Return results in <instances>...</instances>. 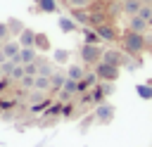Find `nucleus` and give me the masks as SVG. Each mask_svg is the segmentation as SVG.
I'll return each mask as SVG.
<instances>
[{
  "label": "nucleus",
  "instance_id": "27",
  "mask_svg": "<svg viewBox=\"0 0 152 147\" xmlns=\"http://www.w3.org/2000/svg\"><path fill=\"white\" fill-rule=\"evenodd\" d=\"M69 7H88L90 5V0H64Z\"/></svg>",
  "mask_w": 152,
  "mask_h": 147
},
{
  "label": "nucleus",
  "instance_id": "24",
  "mask_svg": "<svg viewBox=\"0 0 152 147\" xmlns=\"http://www.w3.org/2000/svg\"><path fill=\"white\" fill-rule=\"evenodd\" d=\"M69 55H71L69 50H55V55H52V57H55V62H57V64H66V62H69Z\"/></svg>",
  "mask_w": 152,
  "mask_h": 147
},
{
  "label": "nucleus",
  "instance_id": "8",
  "mask_svg": "<svg viewBox=\"0 0 152 147\" xmlns=\"http://www.w3.org/2000/svg\"><path fill=\"white\" fill-rule=\"evenodd\" d=\"M14 59H19L21 64H33V62L38 59V50H36V47H21Z\"/></svg>",
  "mask_w": 152,
  "mask_h": 147
},
{
  "label": "nucleus",
  "instance_id": "1",
  "mask_svg": "<svg viewBox=\"0 0 152 147\" xmlns=\"http://www.w3.org/2000/svg\"><path fill=\"white\" fill-rule=\"evenodd\" d=\"M121 50L128 55V57H138V55H142L145 50H147V40H145V36L142 33H135V31H124L121 33Z\"/></svg>",
  "mask_w": 152,
  "mask_h": 147
},
{
  "label": "nucleus",
  "instance_id": "30",
  "mask_svg": "<svg viewBox=\"0 0 152 147\" xmlns=\"http://www.w3.org/2000/svg\"><path fill=\"white\" fill-rule=\"evenodd\" d=\"M145 83H150V85H152V78H147V81H145Z\"/></svg>",
  "mask_w": 152,
  "mask_h": 147
},
{
  "label": "nucleus",
  "instance_id": "25",
  "mask_svg": "<svg viewBox=\"0 0 152 147\" xmlns=\"http://www.w3.org/2000/svg\"><path fill=\"white\" fill-rule=\"evenodd\" d=\"M33 83H36V76H31V74H26V76L19 81V85H21L24 90H33Z\"/></svg>",
  "mask_w": 152,
  "mask_h": 147
},
{
  "label": "nucleus",
  "instance_id": "18",
  "mask_svg": "<svg viewBox=\"0 0 152 147\" xmlns=\"http://www.w3.org/2000/svg\"><path fill=\"white\" fill-rule=\"evenodd\" d=\"M7 26H10V36H19L26 26H24V21L21 19H17V17H10L7 19Z\"/></svg>",
  "mask_w": 152,
  "mask_h": 147
},
{
  "label": "nucleus",
  "instance_id": "28",
  "mask_svg": "<svg viewBox=\"0 0 152 147\" xmlns=\"http://www.w3.org/2000/svg\"><path fill=\"white\" fill-rule=\"evenodd\" d=\"M12 83H14V81H12L10 76H2V78H0V92H5V90L12 85Z\"/></svg>",
  "mask_w": 152,
  "mask_h": 147
},
{
  "label": "nucleus",
  "instance_id": "21",
  "mask_svg": "<svg viewBox=\"0 0 152 147\" xmlns=\"http://www.w3.org/2000/svg\"><path fill=\"white\" fill-rule=\"evenodd\" d=\"M64 81H66V74H62V71H55L52 76H50V83H52V90H62V85H64Z\"/></svg>",
  "mask_w": 152,
  "mask_h": 147
},
{
  "label": "nucleus",
  "instance_id": "26",
  "mask_svg": "<svg viewBox=\"0 0 152 147\" xmlns=\"http://www.w3.org/2000/svg\"><path fill=\"white\" fill-rule=\"evenodd\" d=\"M10 38V26L7 21H0V40H7Z\"/></svg>",
  "mask_w": 152,
  "mask_h": 147
},
{
  "label": "nucleus",
  "instance_id": "14",
  "mask_svg": "<svg viewBox=\"0 0 152 147\" xmlns=\"http://www.w3.org/2000/svg\"><path fill=\"white\" fill-rule=\"evenodd\" d=\"M59 95H62V97L78 95V81H71V78H66V81H64V85H62V90H59Z\"/></svg>",
  "mask_w": 152,
  "mask_h": 147
},
{
  "label": "nucleus",
  "instance_id": "12",
  "mask_svg": "<svg viewBox=\"0 0 152 147\" xmlns=\"http://www.w3.org/2000/svg\"><path fill=\"white\" fill-rule=\"evenodd\" d=\"M140 7H142V0H126V2H121V12H124V14H128V17L138 14V12H140Z\"/></svg>",
  "mask_w": 152,
  "mask_h": 147
},
{
  "label": "nucleus",
  "instance_id": "3",
  "mask_svg": "<svg viewBox=\"0 0 152 147\" xmlns=\"http://www.w3.org/2000/svg\"><path fill=\"white\" fill-rule=\"evenodd\" d=\"M93 69H95V76H97L102 83H114V81L119 78V66H114V64L100 62V64H95Z\"/></svg>",
  "mask_w": 152,
  "mask_h": 147
},
{
  "label": "nucleus",
  "instance_id": "17",
  "mask_svg": "<svg viewBox=\"0 0 152 147\" xmlns=\"http://www.w3.org/2000/svg\"><path fill=\"white\" fill-rule=\"evenodd\" d=\"M36 7H38V12H45V14H52V12L59 9L57 7V0H38Z\"/></svg>",
  "mask_w": 152,
  "mask_h": 147
},
{
  "label": "nucleus",
  "instance_id": "10",
  "mask_svg": "<svg viewBox=\"0 0 152 147\" xmlns=\"http://www.w3.org/2000/svg\"><path fill=\"white\" fill-rule=\"evenodd\" d=\"M17 40H19L21 47H33V43H36V31H33V28H24V31L17 36Z\"/></svg>",
  "mask_w": 152,
  "mask_h": 147
},
{
  "label": "nucleus",
  "instance_id": "15",
  "mask_svg": "<svg viewBox=\"0 0 152 147\" xmlns=\"http://www.w3.org/2000/svg\"><path fill=\"white\" fill-rule=\"evenodd\" d=\"M33 47H36L38 52H50V38H48L45 33H38V31H36V43H33Z\"/></svg>",
  "mask_w": 152,
  "mask_h": 147
},
{
  "label": "nucleus",
  "instance_id": "19",
  "mask_svg": "<svg viewBox=\"0 0 152 147\" xmlns=\"http://www.w3.org/2000/svg\"><path fill=\"white\" fill-rule=\"evenodd\" d=\"M36 64H38V74H36V76H52V74H55L52 64H50V62H45L43 57H38V59H36Z\"/></svg>",
  "mask_w": 152,
  "mask_h": 147
},
{
  "label": "nucleus",
  "instance_id": "5",
  "mask_svg": "<svg viewBox=\"0 0 152 147\" xmlns=\"http://www.w3.org/2000/svg\"><path fill=\"white\" fill-rule=\"evenodd\" d=\"M102 62L114 64V66H121V64H128V55H126L124 50H114V47H109V50L102 52Z\"/></svg>",
  "mask_w": 152,
  "mask_h": 147
},
{
  "label": "nucleus",
  "instance_id": "22",
  "mask_svg": "<svg viewBox=\"0 0 152 147\" xmlns=\"http://www.w3.org/2000/svg\"><path fill=\"white\" fill-rule=\"evenodd\" d=\"M135 92L140 100H152V85L150 83H138L135 85Z\"/></svg>",
  "mask_w": 152,
  "mask_h": 147
},
{
  "label": "nucleus",
  "instance_id": "29",
  "mask_svg": "<svg viewBox=\"0 0 152 147\" xmlns=\"http://www.w3.org/2000/svg\"><path fill=\"white\" fill-rule=\"evenodd\" d=\"M114 2H119V5H121V2H126V0H114Z\"/></svg>",
  "mask_w": 152,
  "mask_h": 147
},
{
  "label": "nucleus",
  "instance_id": "11",
  "mask_svg": "<svg viewBox=\"0 0 152 147\" xmlns=\"http://www.w3.org/2000/svg\"><path fill=\"white\" fill-rule=\"evenodd\" d=\"M57 26H59L62 33H74V31L78 28V24H76L71 17H59V19H57Z\"/></svg>",
  "mask_w": 152,
  "mask_h": 147
},
{
  "label": "nucleus",
  "instance_id": "16",
  "mask_svg": "<svg viewBox=\"0 0 152 147\" xmlns=\"http://www.w3.org/2000/svg\"><path fill=\"white\" fill-rule=\"evenodd\" d=\"M33 90H40V92H50V90H52V83H50V76H36V83H33Z\"/></svg>",
  "mask_w": 152,
  "mask_h": 147
},
{
  "label": "nucleus",
  "instance_id": "2",
  "mask_svg": "<svg viewBox=\"0 0 152 147\" xmlns=\"http://www.w3.org/2000/svg\"><path fill=\"white\" fill-rule=\"evenodd\" d=\"M102 47L100 45H88V43H83L81 45V62L86 64V66H95V64H100L102 62Z\"/></svg>",
  "mask_w": 152,
  "mask_h": 147
},
{
  "label": "nucleus",
  "instance_id": "31",
  "mask_svg": "<svg viewBox=\"0 0 152 147\" xmlns=\"http://www.w3.org/2000/svg\"><path fill=\"white\" fill-rule=\"evenodd\" d=\"M2 43H5V40H0V50H2Z\"/></svg>",
  "mask_w": 152,
  "mask_h": 147
},
{
  "label": "nucleus",
  "instance_id": "23",
  "mask_svg": "<svg viewBox=\"0 0 152 147\" xmlns=\"http://www.w3.org/2000/svg\"><path fill=\"white\" fill-rule=\"evenodd\" d=\"M24 76H26V69H24V64H17V66H14L12 71H10V78H12L14 83H19V81H21Z\"/></svg>",
  "mask_w": 152,
  "mask_h": 147
},
{
  "label": "nucleus",
  "instance_id": "20",
  "mask_svg": "<svg viewBox=\"0 0 152 147\" xmlns=\"http://www.w3.org/2000/svg\"><path fill=\"white\" fill-rule=\"evenodd\" d=\"M83 43H88V45H100L102 38L97 36L95 28H86V31H83Z\"/></svg>",
  "mask_w": 152,
  "mask_h": 147
},
{
  "label": "nucleus",
  "instance_id": "6",
  "mask_svg": "<svg viewBox=\"0 0 152 147\" xmlns=\"http://www.w3.org/2000/svg\"><path fill=\"white\" fill-rule=\"evenodd\" d=\"M93 28L97 31V36H100L102 40H119V38H121V36H119V31H116L112 24H104V21H100V24H95Z\"/></svg>",
  "mask_w": 152,
  "mask_h": 147
},
{
  "label": "nucleus",
  "instance_id": "13",
  "mask_svg": "<svg viewBox=\"0 0 152 147\" xmlns=\"http://www.w3.org/2000/svg\"><path fill=\"white\" fill-rule=\"evenodd\" d=\"M86 76V66L83 64H69V69H66V78H71V81H81Z\"/></svg>",
  "mask_w": 152,
  "mask_h": 147
},
{
  "label": "nucleus",
  "instance_id": "7",
  "mask_svg": "<svg viewBox=\"0 0 152 147\" xmlns=\"http://www.w3.org/2000/svg\"><path fill=\"white\" fill-rule=\"evenodd\" d=\"M147 26H150V21H147V19H142L140 14H133V17L128 19V31L145 33V31H147Z\"/></svg>",
  "mask_w": 152,
  "mask_h": 147
},
{
  "label": "nucleus",
  "instance_id": "9",
  "mask_svg": "<svg viewBox=\"0 0 152 147\" xmlns=\"http://www.w3.org/2000/svg\"><path fill=\"white\" fill-rule=\"evenodd\" d=\"M19 50H21V45H19V40H5L2 43V55L7 57V59H14L17 55H19Z\"/></svg>",
  "mask_w": 152,
  "mask_h": 147
},
{
  "label": "nucleus",
  "instance_id": "4",
  "mask_svg": "<svg viewBox=\"0 0 152 147\" xmlns=\"http://www.w3.org/2000/svg\"><path fill=\"white\" fill-rule=\"evenodd\" d=\"M114 116H116V109H114V104H109V102H100V104L95 107V111H93V119H95L97 123H102V126L112 123Z\"/></svg>",
  "mask_w": 152,
  "mask_h": 147
}]
</instances>
